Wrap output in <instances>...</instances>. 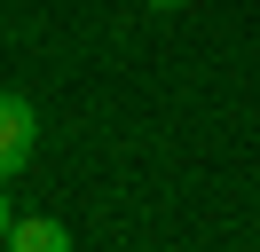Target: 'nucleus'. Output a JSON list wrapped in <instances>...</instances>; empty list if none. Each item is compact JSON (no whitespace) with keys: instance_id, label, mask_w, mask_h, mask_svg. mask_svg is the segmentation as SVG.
Returning a JSON list of instances; mask_svg holds the SVG:
<instances>
[{"instance_id":"obj_2","label":"nucleus","mask_w":260,"mask_h":252,"mask_svg":"<svg viewBox=\"0 0 260 252\" xmlns=\"http://www.w3.org/2000/svg\"><path fill=\"white\" fill-rule=\"evenodd\" d=\"M8 252H71V229L63 220H16L8 229Z\"/></svg>"},{"instance_id":"obj_3","label":"nucleus","mask_w":260,"mask_h":252,"mask_svg":"<svg viewBox=\"0 0 260 252\" xmlns=\"http://www.w3.org/2000/svg\"><path fill=\"white\" fill-rule=\"evenodd\" d=\"M8 229H16V220H8V205H0V244H8Z\"/></svg>"},{"instance_id":"obj_1","label":"nucleus","mask_w":260,"mask_h":252,"mask_svg":"<svg viewBox=\"0 0 260 252\" xmlns=\"http://www.w3.org/2000/svg\"><path fill=\"white\" fill-rule=\"evenodd\" d=\"M32 103H24V94H0V181H8V173H24V158H32Z\"/></svg>"},{"instance_id":"obj_4","label":"nucleus","mask_w":260,"mask_h":252,"mask_svg":"<svg viewBox=\"0 0 260 252\" xmlns=\"http://www.w3.org/2000/svg\"><path fill=\"white\" fill-rule=\"evenodd\" d=\"M150 8H181V0H150Z\"/></svg>"}]
</instances>
